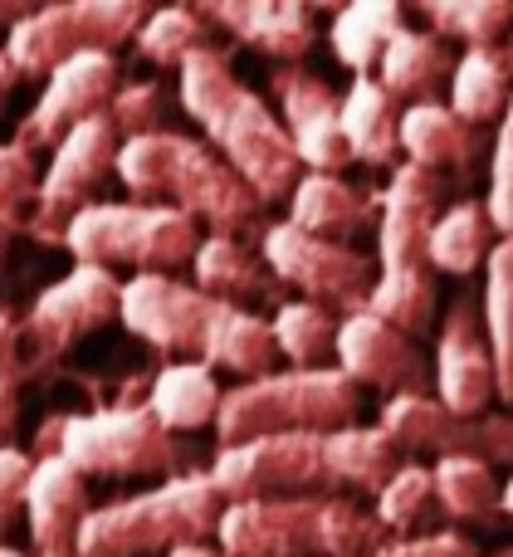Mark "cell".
Returning a JSON list of instances; mask_svg holds the SVG:
<instances>
[{
	"mask_svg": "<svg viewBox=\"0 0 513 557\" xmlns=\"http://www.w3.org/2000/svg\"><path fill=\"white\" fill-rule=\"evenodd\" d=\"M176 98H182V113L196 117V127L205 133V147L264 206L289 201V191L303 176L299 157L289 147V133L274 117V108L230 69V54L221 45L201 49L176 69Z\"/></svg>",
	"mask_w": 513,
	"mask_h": 557,
	"instance_id": "1",
	"label": "cell"
},
{
	"mask_svg": "<svg viewBox=\"0 0 513 557\" xmlns=\"http://www.w3.org/2000/svg\"><path fill=\"white\" fill-rule=\"evenodd\" d=\"M117 182L133 201L172 206L191 215L211 235H264V201L211 152L186 133H152L117 147Z\"/></svg>",
	"mask_w": 513,
	"mask_h": 557,
	"instance_id": "2",
	"label": "cell"
},
{
	"mask_svg": "<svg viewBox=\"0 0 513 557\" xmlns=\"http://www.w3.org/2000/svg\"><path fill=\"white\" fill-rule=\"evenodd\" d=\"M391 543L377 513L342 494L225 504L215 548L230 557H372Z\"/></svg>",
	"mask_w": 513,
	"mask_h": 557,
	"instance_id": "3",
	"label": "cell"
},
{
	"mask_svg": "<svg viewBox=\"0 0 513 557\" xmlns=\"http://www.w3.org/2000/svg\"><path fill=\"white\" fill-rule=\"evenodd\" d=\"M221 513L225 499L205 480V470L176 474L157 490L113 499L88 513V523L78 529L74 557H172L176 548L211 543Z\"/></svg>",
	"mask_w": 513,
	"mask_h": 557,
	"instance_id": "4",
	"label": "cell"
},
{
	"mask_svg": "<svg viewBox=\"0 0 513 557\" xmlns=\"http://www.w3.org/2000/svg\"><path fill=\"white\" fill-rule=\"evenodd\" d=\"M358 411L362 392L338 367H289V372L230 386L221 396L215 441L225 450V445L264 441V435H328L342 425H358Z\"/></svg>",
	"mask_w": 513,
	"mask_h": 557,
	"instance_id": "5",
	"label": "cell"
},
{
	"mask_svg": "<svg viewBox=\"0 0 513 557\" xmlns=\"http://www.w3.org/2000/svg\"><path fill=\"white\" fill-rule=\"evenodd\" d=\"M201 225L172 206L152 201H93L68 221L64 250L74 264L93 270H137V274H172L196 260Z\"/></svg>",
	"mask_w": 513,
	"mask_h": 557,
	"instance_id": "6",
	"label": "cell"
},
{
	"mask_svg": "<svg viewBox=\"0 0 513 557\" xmlns=\"http://www.w3.org/2000/svg\"><path fill=\"white\" fill-rule=\"evenodd\" d=\"M49 450L68 460L78 474H98V480H142V474H191L196 450L182 435L162 431L147 416V406H108V411L84 416H59L45 431Z\"/></svg>",
	"mask_w": 513,
	"mask_h": 557,
	"instance_id": "7",
	"label": "cell"
},
{
	"mask_svg": "<svg viewBox=\"0 0 513 557\" xmlns=\"http://www.w3.org/2000/svg\"><path fill=\"white\" fill-rule=\"evenodd\" d=\"M142 0H64V5H35L5 29V59L20 78L54 74L78 54H113L117 45L142 29Z\"/></svg>",
	"mask_w": 513,
	"mask_h": 557,
	"instance_id": "8",
	"label": "cell"
},
{
	"mask_svg": "<svg viewBox=\"0 0 513 557\" xmlns=\"http://www.w3.org/2000/svg\"><path fill=\"white\" fill-rule=\"evenodd\" d=\"M260 250L274 284L293 288L303 304H318L342 318L362 313L372 284H377V260L372 255H362L358 245H333L318 240V235H303L289 221L264 225Z\"/></svg>",
	"mask_w": 513,
	"mask_h": 557,
	"instance_id": "9",
	"label": "cell"
},
{
	"mask_svg": "<svg viewBox=\"0 0 513 557\" xmlns=\"http://www.w3.org/2000/svg\"><path fill=\"white\" fill-rule=\"evenodd\" d=\"M205 480L215 484L225 504L245 499H309L333 494L328 474V435H264V441L225 445L205 465Z\"/></svg>",
	"mask_w": 513,
	"mask_h": 557,
	"instance_id": "10",
	"label": "cell"
},
{
	"mask_svg": "<svg viewBox=\"0 0 513 557\" xmlns=\"http://www.w3.org/2000/svg\"><path fill=\"white\" fill-rule=\"evenodd\" d=\"M117 294H123L117 274L93 270V264H74L59 284H49L45 294L29 304V313L15 323L20 367H25V376L49 372L54 362H64L74 343H84L88 333H98L103 323H113Z\"/></svg>",
	"mask_w": 513,
	"mask_h": 557,
	"instance_id": "11",
	"label": "cell"
},
{
	"mask_svg": "<svg viewBox=\"0 0 513 557\" xmlns=\"http://www.w3.org/2000/svg\"><path fill=\"white\" fill-rule=\"evenodd\" d=\"M377 431L397 445L401 455H465L489 470L509 465L513 470V416L485 411V416H455L436 396H391L377 416Z\"/></svg>",
	"mask_w": 513,
	"mask_h": 557,
	"instance_id": "12",
	"label": "cell"
},
{
	"mask_svg": "<svg viewBox=\"0 0 513 557\" xmlns=\"http://www.w3.org/2000/svg\"><path fill=\"white\" fill-rule=\"evenodd\" d=\"M225 308L235 304H215L176 274H133L123 278V294H117V323L137 343L157 347L176 362H191V357H205Z\"/></svg>",
	"mask_w": 513,
	"mask_h": 557,
	"instance_id": "13",
	"label": "cell"
},
{
	"mask_svg": "<svg viewBox=\"0 0 513 557\" xmlns=\"http://www.w3.org/2000/svg\"><path fill=\"white\" fill-rule=\"evenodd\" d=\"M117 147H123V137L113 133L108 117H88L84 127H74L49 152V172L39 176L35 206L25 215V235H35L39 245H64L68 221L84 206H93L103 182L117 172Z\"/></svg>",
	"mask_w": 513,
	"mask_h": 557,
	"instance_id": "14",
	"label": "cell"
},
{
	"mask_svg": "<svg viewBox=\"0 0 513 557\" xmlns=\"http://www.w3.org/2000/svg\"><path fill=\"white\" fill-rule=\"evenodd\" d=\"M430 396L455 416H485L499 401L495 357H489L479 298L460 294L436 323V352H430Z\"/></svg>",
	"mask_w": 513,
	"mask_h": 557,
	"instance_id": "15",
	"label": "cell"
},
{
	"mask_svg": "<svg viewBox=\"0 0 513 557\" xmlns=\"http://www.w3.org/2000/svg\"><path fill=\"white\" fill-rule=\"evenodd\" d=\"M333 367L352 386L387 392V401L391 396H430V357L421 352V343L372 313H352L338 323Z\"/></svg>",
	"mask_w": 513,
	"mask_h": 557,
	"instance_id": "16",
	"label": "cell"
},
{
	"mask_svg": "<svg viewBox=\"0 0 513 557\" xmlns=\"http://www.w3.org/2000/svg\"><path fill=\"white\" fill-rule=\"evenodd\" d=\"M117 78L123 74H117L113 54H78V59H68V64H59L54 74L45 78V94H39L35 108L25 113L15 143H25L29 152H39V147L54 152L74 127L108 113V103H113V94H117Z\"/></svg>",
	"mask_w": 513,
	"mask_h": 557,
	"instance_id": "17",
	"label": "cell"
},
{
	"mask_svg": "<svg viewBox=\"0 0 513 557\" xmlns=\"http://www.w3.org/2000/svg\"><path fill=\"white\" fill-rule=\"evenodd\" d=\"M270 84H274V98H279V123L289 133L299 166L313 176H338L352 157H348V143H342L338 94L328 88V78L309 74L299 64H279Z\"/></svg>",
	"mask_w": 513,
	"mask_h": 557,
	"instance_id": "18",
	"label": "cell"
},
{
	"mask_svg": "<svg viewBox=\"0 0 513 557\" xmlns=\"http://www.w3.org/2000/svg\"><path fill=\"white\" fill-rule=\"evenodd\" d=\"M450 182L426 166L401 162L377 206V270H416L426 264L430 225L446 211Z\"/></svg>",
	"mask_w": 513,
	"mask_h": 557,
	"instance_id": "19",
	"label": "cell"
},
{
	"mask_svg": "<svg viewBox=\"0 0 513 557\" xmlns=\"http://www.w3.org/2000/svg\"><path fill=\"white\" fill-rule=\"evenodd\" d=\"M88 484L59 455H39L29 460L25 494H20V519L29 523V543L39 557H74L78 529L88 523Z\"/></svg>",
	"mask_w": 513,
	"mask_h": 557,
	"instance_id": "20",
	"label": "cell"
},
{
	"mask_svg": "<svg viewBox=\"0 0 513 557\" xmlns=\"http://www.w3.org/2000/svg\"><path fill=\"white\" fill-rule=\"evenodd\" d=\"M201 15L211 20V29L240 39L274 64H299L318 45V20L303 0H211Z\"/></svg>",
	"mask_w": 513,
	"mask_h": 557,
	"instance_id": "21",
	"label": "cell"
},
{
	"mask_svg": "<svg viewBox=\"0 0 513 557\" xmlns=\"http://www.w3.org/2000/svg\"><path fill=\"white\" fill-rule=\"evenodd\" d=\"M489 137L485 127H470L465 117L450 113V103H416L401 108V162L426 166L436 176H455V182H470L475 166L485 162Z\"/></svg>",
	"mask_w": 513,
	"mask_h": 557,
	"instance_id": "22",
	"label": "cell"
},
{
	"mask_svg": "<svg viewBox=\"0 0 513 557\" xmlns=\"http://www.w3.org/2000/svg\"><path fill=\"white\" fill-rule=\"evenodd\" d=\"M284 206H289L293 231L318 235V240H333V245H352V240H362V235L377 231L381 191H372V186H352V182H342V176L303 172Z\"/></svg>",
	"mask_w": 513,
	"mask_h": 557,
	"instance_id": "23",
	"label": "cell"
},
{
	"mask_svg": "<svg viewBox=\"0 0 513 557\" xmlns=\"http://www.w3.org/2000/svg\"><path fill=\"white\" fill-rule=\"evenodd\" d=\"M450 74H455V54H450L446 39H436L430 29H397V39L381 49L372 78L397 103L416 108V103H440V94L450 88Z\"/></svg>",
	"mask_w": 513,
	"mask_h": 557,
	"instance_id": "24",
	"label": "cell"
},
{
	"mask_svg": "<svg viewBox=\"0 0 513 557\" xmlns=\"http://www.w3.org/2000/svg\"><path fill=\"white\" fill-rule=\"evenodd\" d=\"M196 288L215 304H235V308H250V304H274L279 308V284L274 274L264 270V260L250 250L245 240L235 235H201L196 245Z\"/></svg>",
	"mask_w": 513,
	"mask_h": 557,
	"instance_id": "25",
	"label": "cell"
},
{
	"mask_svg": "<svg viewBox=\"0 0 513 557\" xmlns=\"http://www.w3.org/2000/svg\"><path fill=\"white\" fill-rule=\"evenodd\" d=\"M338 123L352 162L367 166H401V103L377 78H352V88L338 98Z\"/></svg>",
	"mask_w": 513,
	"mask_h": 557,
	"instance_id": "26",
	"label": "cell"
},
{
	"mask_svg": "<svg viewBox=\"0 0 513 557\" xmlns=\"http://www.w3.org/2000/svg\"><path fill=\"white\" fill-rule=\"evenodd\" d=\"M221 396L225 386L215 382L211 367L201 362H172L157 372L152 392H147V416H152L162 431L172 435H191V431H215V416H221Z\"/></svg>",
	"mask_w": 513,
	"mask_h": 557,
	"instance_id": "27",
	"label": "cell"
},
{
	"mask_svg": "<svg viewBox=\"0 0 513 557\" xmlns=\"http://www.w3.org/2000/svg\"><path fill=\"white\" fill-rule=\"evenodd\" d=\"M495 245H499V231H495V221H489L485 201H455V206L440 211L436 225H430L426 270L470 278L475 270H485L489 264Z\"/></svg>",
	"mask_w": 513,
	"mask_h": 557,
	"instance_id": "28",
	"label": "cell"
},
{
	"mask_svg": "<svg viewBox=\"0 0 513 557\" xmlns=\"http://www.w3.org/2000/svg\"><path fill=\"white\" fill-rule=\"evenodd\" d=\"M430 484H436V509L450 523H475V529H495L504 519V484L489 465L450 455V460L430 465Z\"/></svg>",
	"mask_w": 513,
	"mask_h": 557,
	"instance_id": "29",
	"label": "cell"
},
{
	"mask_svg": "<svg viewBox=\"0 0 513 557\" xmlns=\"http://www.w3.org/2000/svg\"><path fill=\"white\" fill-rule=\"evenodd\" d=\"M446 103L455 117H465L470 127H489L504 117L509 98H513V64L504 49H465L455 59V74H450Z\"/></svg>",
	"mask_w": 513,
	"mask_h": 557,
	"instance_id": "30",
	"label": "cell"
},
{
	"mask_svg": "<svg viewBox=\"0 0 513 557\" xmlns=\"http://www.w3.org/2000/svg\"><path fill=\"white\" fill-rule=\"evenodd\" d=\"M406 465V455L377 431V425H342V431H328V474L333 490H352L377 499L381 484Z\"/></svg>",
	"mask_w": 513,
	"mask_h": 557,
	"instance_id": "31",
	"label": "cell"
},
{
	"mask_svg": "<svg viewBox=\"0 0 513 557\" xmlns=\"http://www.w3.org/2000/svg\"><path fill=\"white\" fill-rule=\"evenodd\" d=\"M397 29H406V10L397 0H358V5H342L333 15L328 45L338 54V64H348L358 78H372L381 49L397 39Z\"/></svg>",
	"mask_w": 513,
	"mask_h": 557,
	"instance_id": "32",
	"label": "cell"
},
{
	"mask_svg": "<svg viewBox=\"0 0 513 557\" xmlns=\"http://www.w3.org/2000/svg\"><path fill=\"white\" fill-rule=\"evenodd\" d=\"M436 308H440L436 274L426 264H416V270H377V284H372L362 313L381 318V323H391L406 337H430L440 323Z\"/></svg>",
	"mask_w": 513,
	"mask_h": 557,
	"instance_id": "33",
	"label": "cell"
},
{
	"mask_svg": "<svg viewBox=\"0 0 513 557\" xmlns=\"http://www.w3.org/2000/svg\"><path fill=\"white\" fill-rule=\"evenodd\" d=\"M274 362H279V347H274L270 318L250 313V308H225L201 367L230 372V376H240V382H260V376L274 372Z\"/></svg>",
	"mask_w": 513,
	"mask_h": 557,
	"instance_id": "34",
	"label": "cell"
},
{
	"mask_svg": "<svg viewBox=\"0 0 513 557\" xmlns=\"http://www.w3.org/2000/svg\"><path fill=\"white\" fill-rule=\"evenodd\" d=\"M479 318H485L489 357H495V382L499 401L513 406V240H499L485 264V298H479Z\"/></svg>",
	"mask_w": 513,
	"mask_h": 557,
	"instance_id": "35",
	"label": "cell"
},
{
	"mask_svg": "<svg viewBox=\"0 0 513 557\" xmlns=\"http://www.w3.org/2000/svg\"><path fill=\"white\" fill-rule=\"evenodd\" d=\"M133 45L147 64L182 69L191 54L215 49V29H211V20L201 15V5H166V10H147Z\"/></svg>",
	"mask_w": 513,
	"mask_h": 557,
	"instance_id": "36",
	"label": "cell"
},
{
	"mask_svg": "<svg viewBox=\"0 0 513 557\" xmlns=\"http://www.w3.org/2000/svg\"><path fill=\"white\" fill-rule=\"evenodd\" d=\"M338 313L303 298H284L270 318L274 347L289 367H333V347H338Z\"/></svg>",
	"mask_w": 513,
	"mask_h": 557,
	"instance_id": "37",
	"label": "cell"
},
{
	"mask_svg": "<svg viewBox=\"0 0 513 557\" xmlns=\"http://www.w3.org/2000/svg\"><path fill=\"white\" fill-rule=\"evenodd\" d=\"M436 39H455L465 49H504L513 25V0H421Z\"/></svg>",
	"mask_w": 513,
	"mask_h": 557,
	"instance_id": "38",
	"label": "cell"
},
{
	"mask_svg": "<svg viewBox=\"0 0 513 557\" xmlns=\"http://www.w3.org/2000/svg\"><path fill=\"white\" fill-rule=\"evenodd\" d=\"M372 513L377 523L391 533V539H421V533H436V484H430V465L421 460H406L387 484L381 494L372 499Z\"/></svg>",
	"mask_w": 513,
	"mask_h": 557,
	"instance_id": "39",
	"label": "cell"
},
{
	"mask_svg": "<svg viewBox=\"0 0 513 557\" xmlns=\"http://www.w3.org/2000/svg\"><path fill=\"white\" fill-rule=\"evenodd\" d=\"M108 123L123 143L133 137H152V133H176V117H182V98L172 94L157 78H137V84H117L113 103H108Z\"/></svg>",
	"mask_w": 513,
	"mask_h": 557,
	"instance_id": "40",
	"label": "cell"
},
{
	"mask_svg": "<svg viewBox=\"0 0 513 557\" xmlns=\"http://www.w3.org/2000/svg\"><path fill=\"white\" fill-rule=\"evenodd\" d=\"M39 166L25 143H0V270L10 260L15 235H25V206H35Z\"/></svg>",
	"mask_w": 513,
	"mask_h": 557,
	"instance_id": "41",
	"label": "cell"
},
{
	"mask_svg": "<svg viewBox=\"0 0 513 557\" xmlns=\"http://www.w3.org/2000/svg\"><path fill=\"white\" fill-rule=\"evenodd\" d=\"M485 211L495 221L499 240H513V98L499 117V133L489 143V196Z\"/></svg>",
	"mask_w": 513,
	"mask_h": 557,
	"instance_id": "42",
	"label": "cell"
},
{
	"mask_svg": "<svg viewBox=\"0 0 513 557\" xmlns=\"http://www.w3.org/2000/svg\"><path fill=\"white\" fill-rule=\"evenodd\" d=\"M20 382H25V367H20L15 318L0 308V450L10 445V435L20 425Z\"/></svg>",
	"mask_w": 513,
	"mask_h": 557,
	"instance_id": "43",
	"label": "cell"
},
{
	"mask_svg": "<svg viewBox=\"0 0 513 557\" xmlns=\"http://www.w3.org/2000/svg\"><path fill=\"white\" fill-rule=\"evenodd\" d=\"M372 557H479V548L455 529H436V533H421V539H391L381 553Z\"/></svg>",
	"mask_w": 513,
	"mask_h": 557,
	"instance_id": "44",
	"label": "cell"
},
{
	"mask_svg": "<svg viewBox=\"0 0 513 557\" xmlns=\"http://www.w3.org/2000/svg\"><path fill=\"white\" fill-rule=\"evenodd\" d=\"M25 474H29V455L5 445L0 450V548H5L10 529L20 523V494H25Z\"/></svg>",
	"mask_w": 513,
	"mask_h": 557,
	"instance_id": "45",
	"label": "cell"
},
{
	"mask_svg": "<svg viewBox=\"0 0 513 557\" xmlns=\"http://www.w3.org/2000/svg\"><path fill=\"white\" fill-rule=\"evenodd\" d=\"M15 84H20V74H15V64L5 59V49H0V113H5V103H10V94H15Z\"/></svg>",
	"mask_w": 513,
	"mask_h": 557,
	"instance_id": "46",
	"label": "cell"
},
{
	"mask_svg": "<svg viewBox=\"0 0 513 557\" xmlns=\"http://www.w3.org/2000/svg\"><path fill=\"white\" fill-rule=\"evenodd\" d=\"M20 15H25V5H15V0H0V29H10Z\"/></svg>",
	"mask_w": 513,
	"mask_h": 557,
	"instance_id": "47",
	"label": "cell"
},
{
	"mask_svg": "<svg viewBox=\"0 0 513 557\" xmlns=\"http://www.w3.org/2000/svg\"><path fill=\"white\" fill-rule=\"evenodd\" d=\"M172 557H230V553H221V548H211V543H196V548H176Z\"/></svg>",
	"mask_w": 513,
	"mask_h": 557,
	"instance_id": "48",
	"label": "cell"
},
{
	"mask_svg": "<svg viewBox=\"0 0 513 557\" xmlns=\"http://www.w3.org/2000/svg\"><path fill=\"white\" fill-rule=\"evenodd\" d=\"M504 519L513 523V474H509V484H504Z\"/></svg>",
	"mask_w": 513,
	"mask_h": 557,
	"instance_id": "49",
	"label": "cell"
},
{
	"mask_svg": "<svg viewBox=\"0 0 513 557\" xmlns=\"http://www.w3.org/2000/svg\"><path fill=\"white\" fill-rule=\"evenodd\" d=\"M504 54H509V64H513V25H509V39H504Z\"/></svg>",
	"mask_w": 513,
	"mask_h": 557,
	"instance_id": "50",
	"label": "cell"
},
{
	"mask_svg": "<svg viewBox=\"0 0 513 557\" xmlns=\"http://www.w3.org/2000/svg\"><path fill=\"white\" fill-rule=\"evenodd\" d=\"M0 557H25V553H20V548H0Z\"/></svg>",
	"mask_w": 513,
	"mask_h": 557,
	"instance_id": "51",
	"label": "cell"
}]
</instances>
